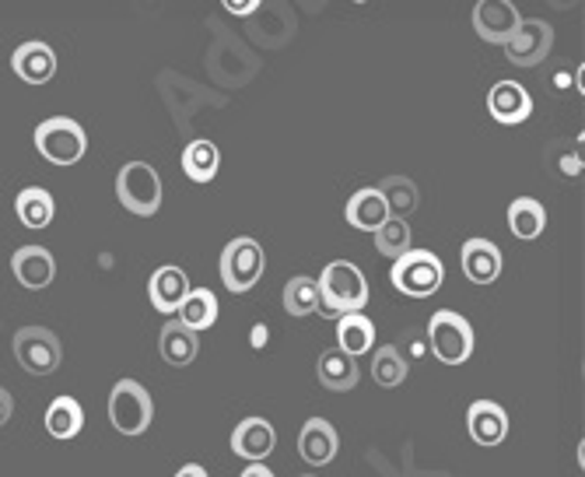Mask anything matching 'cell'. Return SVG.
Here are the masks:
<instances>
[{
	"label": "cell",
	"instance_id": "1",
	"mask_svg": "<svg viewBox=\"0 0 585 477\" xmlns=\"http://www.w3.org/2000/svg\"><path fill=\"white\" fill-rule=\"evenodd\" d=\"M319 313L341 320L347 313H362L368 303V281L351 260H333L319 274Z\"/></svg>",
	"mask_w": 585,
	"mask_h": 477
},
{
	"label": "cell",
	"instance_id": "2",
	"mask_svg": "<svg viewBox=\"0 0 585 477\" xmlns=\"http://www.w3.org/2000/svg\"><path fill=\"white\" fill-rule=\"evenodd\" d=\"M389 281H393V288L406 298H428L441 288L446 268H441V260L432 250H406L400 260H393Z\"/></svg>",
	"mask_w": 585,
	"mask_h": 477
},
{
	"label": "cell",
	"instance_id": "3",
	"mask_svg": "<svg viewBox=\"0 0 585 477\" xmlns=\"http://www.w3.org/2000/svg\"><path fill=\"white\" fill-rule=\"evenodd\" d=\"M110 421L119 435H145L154 421V400L137 379H119L110 394Z\"/></svg>",
	"mask_w": 585,
	"mask_h": 477
},
{
	"label": "cell",
	"instance_id": "4",
	"mask_svg": "<svg viewBox=\"0 0 585 477\" xmlns=\"http://www.w3.org/2000/svg\"><path fill=\"white\" fill-rule=\"evenodd\" d=\"M35 148L53 166H74L88 151V137L78 120L67 116H49L35 127Z\"/></svg>",
	"mask_w": 585,
	"mask_h": 477
},
{
	"label": "cell",
	"instance_id": "5",
	"mask_svg": "<svg viewBox=\"0 0 585 477\" xmlns=\"http://www.w3.org/2000/svg\"><path fill=\"white\" fill-rule=\"evenodd\" d=\"M116 197L130 215L151 218L162 207V175L148 162H127L116 175Z\"/></svg>",
	"mask_w": 585,
	"mask_h": 477
},
{
	"label": "cell",
	"instance_id": "6",
	"mask_svg": "<svg viewBox=\"0 0 585 477\" xmlns=\"http://www.w3.org/2000/svg\"><path fill=\"white\" fill-rule=\"evenodd\" d=\"M428 348L441 365H463L473 355V327L452 309H438L428 320Z\"/></svg>",
	"mask_w": 585,
	"mask_h": 477
},
{
	"label": "cell",
	"instance_id": "7",
	"mask_svg": "<svg viewBox=\"0 0 585 477\" xmlns=\"http://www.w3.org/2000/svg\"><path fill=\"white\" fill-rule=\"evenodd\" d=\"M263 268H267V257H263V246L250 236H239L232 239L221 250V281H225V288L228 292H236V295H245L250 292Z\"/></svg>",
	"mask_w": 585,
	"mask_h": 477
},
{
	"label": "cell",
	"instance_id": "8",
	"mask_svg": "<svg viewBox=\"0 0 585 477\" xmlns=\"http://www.w3.org/2000/svg\"><path fill=\"white\" fill-rule=\"evenodd\" d=\"M14 359L28 376H53L64 362L60 338L46 327H22L14 333Z\"/></svg>",
	"mask_w": 585,
	"mask_h": 477
},
{
	"label": "cell",
	"instance_id": "9",
	"mask_svg": "<svg viewBox=\"0 0 585 477\" xmlns=\"http://www.w3.org/2000/svg\"><path fill=\"white\" fill-rule=\"evenodd\" d=\"M554 46V29L543 22V18H523V25L516 29V35L505 43V57L516 67H537L547 60V53Z\"/></svg>",
	"mask_w": 585,
	"mask_h": 477
},
{
	"label": "cell",
	"instance_id": "10",
	"mask_svg": "<svg viewBox=\"0 0 585 477\" xmlns=\"http://www.w3.org/2000/svg\"><path fill=\"white\" fill-rule=\"evenodd\" d=\"M519 25H523V14L516 4H508V0H481V4L473 8V29L484 43L505 46Z\"/></svg>",
	"mask_w": 585,
	"mask_h": 477
},
{
	"label": "cell",
	"instance_id": "11",
	"mask_svg": "<svg viewBox=\"0 0 585 477\" xmlns=\"http://www.w3.org/2000/svg\"><path fill=\"white\" fill-rule=\"evenodd\" d=\"M277 446V432L267 418H245L232 432V453L245 464H263Z\"/></svg>",
	"mask_w": 585,
	"mask_h": 477
},
{
	"label": "cell",
	"instance_id": "12",
	"mask_svg": "<svg viewBox=\"0 0 585 477\" xmlns=\"http://www.w3.org/2000/svg\"><path fill=\"white\" fill-rule=\"evenodd\" d=\"M467 429L477 446H502L508 435V414L494 400H473L467 411Z\"/></svg>",
	"mask_w": 585,
	"mask_h": 477
},
{
	"label": "cell",
	"instance_id": "13",
	"mask_svg": "<svg viewBox=\"0 0 585 477\" xmlns=\"http://www.w3.org/2000/svg\"><path fill=\"white\" fill-rule=\"evenodd\" d=\"M11 67L25 84H46V81H53V75H57V53H53V46L43 39H28L14 49Z\"/></svg>",
	"mask_w": 585,
	"mask_h": 477
},
{
	"label": "cell",
	"instance_id": "14",
	"mask_svg": "<svg viewBox=\"0 0 585 477\" xmlns=\"http://www.w3.org/2000/svg\"><path fill=\"white\" fill-rule=\"evenodd\" d=\"M487 113L502 123V127H516L534 113V99L519 81H498L487 92Z\"/></svg>",
	"mask_w": 585,
	"mask_h": 477
},
{
	"label": "cell",
	"instance_id": "15",
	"mask_svg": "<svg viewBox=\"0 0 585 477\" xmlns=\"http://www.w3.org/2000/svg\"><path fill=\"white\" fill-rule=\"evenodd\" d=\"M148 295H151V306L162 313V316H172L180 313L183 298L190 295V277L183 268H175V263H165V268H158L148 281Z\"/></svg>",
	"mask_w": 585,
	"mask_h": 477
},
{
	"label": "cell",
	"instance_id": "16",
	"mask_svg": "<svg viewBox=\"0 0 585 477\" xmlns=\"http://www.w3.org/2000/svg\"><path fill=\"white\" fill-rule=\"evenodd\" d=\"M336 450H341V439H336V429L330 425L326 418H309L306 425H301L298 435V453L301 461L312 464V467H326Z\"/></svg>",
	"mask_w": 585,
	"mask_h": 477
},
{
	"label": "cell",
	"instance_id": "17",
	"mask_svg": "<svg viewBox=\"0 0 585 477\" xmlns=\"http://www.w3.org/2000/svg\"><path fill=\"white\" fill-rule=\"evenodd\" d=\"M11 268H14L18 285L28 292H39L49 285L53 274H57V260H53V253L43 250V246H22V250L11 257Z\"/></svg>",
	"mask_w": 585,
	"mask_h": 477
},
{
	"label": "cell",
	"instance_id": "18",
	"mask_svg": "<svg viewBox=\"0 0 585 477\" xmlns=\"http://www.w3.org/2000/svg\"><path fill=\"white\" fill-rule=\"evenodd\" d=\"M459 260H463V274L473 285H491L502 274V250L487 239H467Z\"/></svg>",
	"mask_w": 585,
	"mask_h": 477
},
{
	"label": "cell",
	"instance_id": "19",
	"mask_svg": "<svg viewBox=\"0 0 585 477\" xmlns=\"http://www.w3.org/2000/svg\"><path fill=\"white\" fill-rule=\"evenodd\" d=\"M316 376H319V383H323L330 394H347V390H354V386H358L362 368H358V359H347L344 351L330 348V351H323V355H319Z\"/></svg>",
	"mask_w": 585,
	"mask_h": 477
},
{
	"label": "cell",
	"instance_id": "20",
	"mask_svg": "<svg viewBox=\"0 0 585 477\" xmlns=\"http://www.w3.org/2000/svg\"><path fill=\"white\" fill-rule=\"evenodd\" d=\"M376 348V323L365 313H347L336 320V351H344L347 359L368 355Z\"/></svg>",
	"mask_w": 585,
	"mask_h": 477
},
{
	"label": "cell",
	"instance_id": "21",
	"mask_svg": "<svg viewBox=\"0 0 585 477\" xmlns=\"http://www.w3.org/2000/svg\"><path fill=\"white\" fill-rule=\"evenodd\" d=\"M344 218H347L351 228H358V232H376V228L389 218V211H386V204L379 197V190L376 186H365V190H358L347 201Z\"/></svg>",
	"mask_w": 585,
	"mask_h": 477
},
{
	"label": "cell",
	"instance_id": "22",
	"mask_svg": "<svg viewBox=\"0 0 585 477\" xmlns=\"http://www.w3.org/2000/svg\"><path fill=\"white\" fill-rule=\"evenodd\" d=\"M175 323H183L193 333L210 330L218 323V295L210 288H190V295L183 298V306H180V320H175Z\"/></svg>",
	"mask_w": 585,
	"mask_h": 477
},
{
	"label": "cell",
	"instance_id": "23",
	"mask_svg": "<svg viewBox=\"0 0 585 477\" xmlns=\"http://www.w3.org/2000/svg\"><path fill=\"white\" fill-rule=\"evenodd\" d=\"M218 169H221V151H218L215 140H207V137L190 140L186 151H183V172H186V180H193V183H210V180L218 175Z\"/></svg>",
	"mask_w": 585,
	"mask_h": 477
},
{
	"label": "cell",
	"instance_id": "24",
	"mask_svg": "<svg viewBox=\"0 0 585 477\" xmlns=\"http://www.w3.org/2000/svg\"><path fill=\"white\" fill-rule=\"evenodd\" d=\"M158 351H162V359L169 365L183 368V365H190L193 359H197L200 341H197V333L186 330L183 323H165L162 338H158Z\"/></svg>",
	"mask_w": 585,
	"mask_h": 477
},
{
	"label": "cell",
	"instance_id": "25",
	"mask_svg": "<svg viewBox=\"0 0 585 477\" xmlns=\"http://www.w3.org/2000/svg\"><path fill=\"white\" fill-rule=\"evenodd\" d=\"M508 228H512V236L516 239H540L543 236V228H547V211L540 201L534 197H519V201H512L508 204Z\"/></svg>",
	"mask_w": 585,
	"mask_h": 477
},
{
	"label": "cell",
	"instance_id": "26",
	"mask_svg": "<svg viewBox=\"0 0 585 477\" xmlns=\"http://www.w3.org/2000/svg\"><path fill=\"white\" fill-rule=\"evenodd\" d=\"M84 425V411L81 404L74 397H57L46 408V432L53 439H60V443H67V439H74Z\"/></svg>",
	"mask_w": 585,
	"mask_h": 477
},
{
	"label": "cell",
	"instance_id": "27",
	"mask_svg": "<svg viewBox=\"0 0 585 477\" xmlns=\"http://www.w3.org/2000/svg\"><path fill=\"white\" fill-rule=\"evenodd\" d=\"M376 190H379V197L389 211V218L406 222V215H414L417 211V186H414V180H406V175H386Z\"/></svg>",
	"mask_w": 585,
	"mask_h": 477
},
{
	"label": "cell",
	"instance_id": "28",
	"mask_svg": "<svg viewBox=\"0 0 585 477\" xmlns=\"http://www.w3.org/2000/svg\"><path fill=\"white\" fill-rule=\"evenodd\" d=\"M14 211H18V218H22L25 228H46L53 222V215H57V204H53V193L49 190L28 186V190L18 193Z\"/></svg>",
	"mask_w": 585,
	"mask_h": 477
},
{
	"label": "cell",
	"instance_id": "29",
	"mask_svg": "<svg viewBox=\"0 0 585 477\" xmlns=\"http://www.w3.org/2000/svg\"><path fill=\"white\" fill-rule=\"evenodd\" d=\"M371 236H376V250L382 257H389V260H400L406 250H414V246H411V239H414L411 225H406L403 218H386Z\"/></svg>",
	"mask_w": 585,
	"mask_h": 477
},
{
	"label": "cell",
	"instance_id": "30",
	"mask_svg": "<svg viewBox=\"0 0 585 477\" xmlns=\"http://www.w3.org/2000/svg\"><path fill=\"white\" fill-rule=\"evenodd\" d=\"M371 376H376V383L386 386V390L400 386L406 379V359L400 355V348H393V344L376 348V359H371Z\"/></svg>",
	"mask_w": 585,
	"mask_h": 477
},
{
	"label": "cell",
	"instance_id": "31",
	"mask_svg": "<svg viewBox=\"0 0 585 477\" xmlns=\"http://www.w3.org/2000/svg\"><path fill=\"white\" fill-rule=\"evenodd\" d=\"M285 309L288 316H312L319 309V285L312 277L298 274L285 285Z\"/></svg>",
	"mask_w": 585,
	"mask_h": 477
},
{
	"label": "cell",
	"instance_id": "32",
	"mask_svg": "<svg viewBox=\"0 0 585 477\" xmlns=\"http://www.w3.org/2000/svg\"><path fill=\"white\" fill-rule=\"evenodd\" d=\"M11 414H14V397L4 390V386H0V425H8Z\"/></svg>",
	"mask_w": 585,
	"mask_h": 477
},
{
	"label": "cell",
	"instance_id": "33",
	"mask_svg": "<svg viewBox=\"0 0 585 477\" xmlns=\"http://www.w3.org/2000/svg\"><path fill=\"white\" fill-rule=\"evenodd\" d=\"M256 8H260L256 0H225V11H236V14H250Z\"/></svg>",
	"mask_w": 585,
	"mask_h": 477
},
{
	"label": "cell",
	"instance_id": "34",
	"mask_svg": "<svg viewBox=\"0 0 585 477\" xmlns=\"http://www.w3.org/2000/svg\"><path fill=\"white\" fill-rule=\"evenodd\" d=\"M239 477H274V470H271L267 464H250Z\"/></svg>",
	"mask_w": 585,
	"mask_h": 477
},
{
	"label": "cell",
	"instance_id": "35",
	"mask_svg": "<svg viewBox=\"0 0 585 477\" xmlns=\"http://www.w3.org/2000/svg\"><path fill=\"white\" fill-rule=\"evenodd\" d=\"M175 477H207V470L200 464H186V467L175 470Z\"/></svg>",
	"mask_w": 585,
	"mask_h": 477
},
{
	"label": "cell",
	"instance_id": "36",
	"mask_svg": "<svg viewBox=\"0 0 585 477\" xmlns=\"http://www.w3.org/2000/svg\"><path fill=\"white\" fill-rule=\"evenodd\" d=\"M253 344H267V330L256 327V330H253Z\"/></svg>",
	"mask_w": 585,
	"mask_h": 477
},
{
	"label": "cell",
	"instance_id": "37",
	"mask_svg": "<svg viewBox=\"0 0 585 477\" xmlns=\"http://www.w3.org/2000/svg\"><path fill=\"white\" fill-rule=\"evenodd\" d=\"M301 477H316V474H301Z\"/></svg>",
	"mask_w": 585,
	"mask_h": 477
}]
</instances>
